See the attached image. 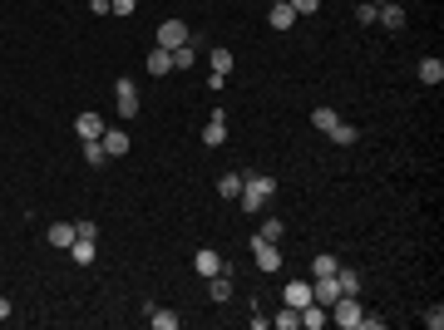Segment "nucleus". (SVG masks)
Here are the masks:
<instances>
[{"mask_svg": "<svg viewBox=\"0 0 444 330\" xmlns=\"http://www.w3.org/2000/svg\"><path fill=\"white\" fill-rule=\"evenodd\" d=\"M267 20H271V30H292V25H296V10L287 6V0H276V6H271V15H267Z\"/></svg>", "mask_w": 444, "mask_h": 330, "instance_id": "9d476101", "label": "nucleus"}, {"mask_svg": "<svg viewBox=\"0 0 444 330\" xmlns=\"http://www.w3.org/2000/svg\"><path fill=\"white\" fill-rule=\"evenodd\" d=\"M326 311H331V320H336L341 330H360V315H365L356 296H336V301H331Z\"/></svg>", "mask_w": 444, "mask_h": 330, "instance_id": "f03ea898", "label": "nucleus"}, {"mask_svg": "<svg viewBox=\"0 0 444 330\" xmlns=\"http://www.w3.org/2000/svg\"><path fill=\"white\" fill-rule=\"evenodd\" d=\"M74 237H84V242H94V237H99V222H79V227H74Z\"/></svg>", "mask_w": 444, "mask_h": 330, "instance_id": "473e14b6", "label": "nucleus"}, {"mask_svg": "<svg viewBox=\"0 0 444 330\" xmlns=\"http://www.w3.org/2000/svg\"><path fill=\"white\" fill-rule=\"evenodd\" d=\"M99 143H104V153H109V158H124V153H129V133H124V129H104V138H99Z\"/></svg>", "mask_w": 444, "mask_h": 330, "instance_id": "423d86ee", "label": "nucleus"}, {"mask_svg": "<svg viewBox=\"0 0 444 330\" xmlns=\"http://www.w3.org/2000/svg\"><path fill=\"white\" fill-rule=\"evenodd\" d=\"M336 266H341L336 256H331V251H321V256L311 261V277H336Z\"/></svg>", "mask_w": 444, "mask_h": 330, "instance_id": "6ab92c4d", "label": "nucleus"}, {"mask_svg": "<svg viewBox=\"0 0 444 330\" xmlns=\"http://www.w3.org/2000/svg\"><path fill=\"white\" fill-rule=\"evenodd\" d=\"M375 10H380V6H375V0H365V6L356 10V20H360V25H375Z\"/></svg>", "mask_w": 444, "mask_h": 330, "instance_id": "c756f323", "label": "nucleus"}, {"mask_svg": "<svg viewBox=\"0 0 444 330\" xmlns=\"http://www.w3.org/2000/svg\"><path fill=\"white\" fill-rule=\"evenodd\" d=\"M193 271H198V277H217V271H222V256H217V251H207V247H203V251H198V256H193Z\"/></svg>", "mask_w": 444, "mask_h": 330, "instance_id": "1a4fd4ad", "label": "nucleus"}, {"mask_svg": "<svg viewBox=\"0 0 444 330\" xmlns=\"http://www.w3.org/2000/svg\"><path fill=\"white\" fill-rule=\"evenodd\" d=\"M375 20H385L390 30H400V25H405V10H400V6H380V10H375Z\"/></svg>", "mask_w": 444, "mask_h": 330, "instance_id": "5701e85b", "label": "nucleus"}, {"mask_svg": "<svg viewBox=\"0 0 444 330\" xmlns=\"http://www.w3.org/2000/svg\"><path fill=\"white\" fill-rule=\"evenodd\" d=\"M360 133H356V124H336V129H331V143H341V148H351Z\"/></svg>", "mask_w": 444, "mask_h": 330, "instance_id": "b1692460", "label": "nucleus"}, {"mask_svg": "<svg viewBox=\"0 0 444 330\" xmlns=\"http://www.w3.org/2000/svg\"><path fill=\"white\" fill-rule=\"evenodd\" d=\"M222 138H228V114H212V119L203 124V143H207V148H217Z\"/></svg>", "mask_w": 444, "mask_h": 330, "instance_id": "0eeeda50", "label": "nucleus"}, {"mask_svg": "<svg viewBox=\"0 0 444 330\" xmlns=\"http://www.w3.org/2000/svg\"><path fill=\"white\" fill-rule=\"evenodd\" d=\"M178 44H188V25L183 20H163L158 25V49H178Z\"/></svg>", "mask_w": 444, "mask_h": 330, "instance_id": "20e7f679", "label": "nucleus"}, {"mask_svg": "<svg viewBox=\"0 0 444 330\" xmlns=\"http://www.w3.org/2000/svg\"><path fill=\"white\" fill-rule=\"evenodd\" d=\"M207 65H212V74L228 79V74H232V49H212V54H207Z\"/></svg>", "mask_w": 444, "mask_h": 330, "instance_id": "f3484780", "label": "nucleus"}, {"mask_svg": "<svg viewBox=\"0 0 444 330\" xmlns=\"http://www.w3.org/2000/svg\"><path fill=\"white\" fill-rule=\"evenodd\" d=\"M336 286H341V296H356V291H360V277H356V271H346V266H336Z\"/></svg>", "mask_w": 444, "mask_h": 330, "instance_id": "a211bd4d", "label": "nucleus"}, {"mask_svg": "<svg viewBox=\"0 0 444 330\" xmlns=\"http://www.w3.org/2000/svg\"><path fill=\"white\" fill-rule=\"evenodd\" d=\"M420 79H425V84H444V60L425 54V60H420Z\"/></svg>", "mask_w": 444, "mask_h": 330, "instance_id": "4468645a", "label": "nucleus"}, {"mask_svg": "<svg viewBox=\"0 0 444 330\" xmlns=\"http://www.w3.org/2000/svg\"><path fill=\"white\" fill-rule=\"evenodd\" d=\"M0 320H10V301L6 296H0Z\"/></svg>", "mask_w": 444, "mask_h": 330, "instance_id": "72a5a7b5", "label": "nucleus"}, {"mask_svg": "<svg viewBox=\"0 0 444 330\" xmlns=\"http://www.w3.org/2000/svg\"><path fill=\"white\" fill-rule=\"evenodd\" d=\"M70 256H74V266H89V261H94V242H84V237H74V247H70Z\"/></svg>", "mask_w": 444, "mask_h": 330, "instance_id": "412c9836", "label": "nucleus"}, {"mask_svg": "<svg viewBox=\"0 0 444 330\" xmlns=\"http://www.w3.org/2000/svg\"><path fill=\"white\" fill-rule=\"evenodd\" d=\"M252 251H257V271H282V251H276V242H262V237H252Z\"/></svg>", "mask_w": 444, "mask_h": 330, "instance_id": "7ed1b4c3", "label": "nucleus"}, {"mask_svg": "<svg viewBox=\"0 0 444 330\" xmlns=\"http://www.w3.org/2000/svg\"><path fill=\"white\" fill-rule=\"evenodd\" d=\"M287 306H296V311L311 306V281H292V286H287Z\"/></svg>", "mask_w": 444, "mask_h": 330, "instance_id": "dca6fc26", "label": "nucleus"}, {"mask_svg": "<svg viewBox=\"0 0 444 330\" xmlns=\"http://www.w3.org/2000/svg\"><path fill=\"white\" fill-rule=\"evenodd\" d=\"M74 129H79V138H104V129H109V124H104L99 114H79V119H74Z\"/></svg>", "mask_w": 444, "mask_h": 330, "instance_id": "9b49d317", "label": "nucleus"}, {"mask_svg": "<svg viewBox=\"0 0 444 330\" xmlns=\"http://www.w3.org/2000/svg\"><path fill=\"white\" fill-rule=\"evenodd\" d=\"M143 315H148V325H153V330H178V315H173V311H158V306H143Z\"/></svg>", "mask_w": 444, "mask_h": 330, "instance_id": "ddd939ff", "label": "nucleus"}, {"mask_svg": "<svg viewBox=\"0 0 444 330\" xmlns=\"http://www.w3.org/2000/svg\"><path fill=\"white\" fill-rule=\"evenodd\" d=\"M271 192H276V178H267V173H252V178H242V207H247V212H262Z\"/></svg>", "mask_w": 444, "mask_h": 330, "instance_id": "f257e3e1", "label": "nucleus"}, {"mask_svg": "<svg viewBox=\"0 0 444 330\" xmlns=\"http://www.w3.org/2000/svg\"><path fill=\"white\" fill-rule=\"evenodd\" d=\"M114 99H119V119H134L138 114V89H134V79H119L114 84Z\"/></svg>", "mask_w": 444, "mask_h": 330, "instance_id": "39448f33", "label": "nucleus"}, {"mask_svg": "<svg viewBox=\"0 0 444 330\" xmlns=\"http://www.w3.org/2000/svg\"><path fill=\"white\" fill-rule=\"evenodd\" d=\"M49 247H65V251H70V247H74V222H54V227H49Z\"/></svg>", "mask_w": 444, "mask_h": 330, "instance_id": "2eb2a0df", "label": "nucleus"}, {"mask_svg": "<svg viewBox=\"0 0 444 330\" xmlns=\"http://www.w3.org/2000/svg\"><path fill=\"white\" fill-rule=\"evenodd\" d=\"M217 192H222V197H242V178H237V173H222V178H217Z\"/></svg>", "mask_w": 444, "mask_h": 330, "instance_id": "4be33fe9", "label": "nucleus"}, {"mask_svg": "<svg viewBox=\"0 0 444 330\" xmlns=\"http://www.w3.org/2000/svg\"><path fill=\"white\" fill-rule=\"evenodd\" d=\"M425 325L439 330V325H444V306H429V311H425Z\"/></svg>", "mask_w": 444, "mask_h": 330, "instance_id": "7c9ffc66", "label": "nucleus"}, {"mask_svg": "<svg viewBox=\"0 0 444 330\" xmlns=\"http://www.w3.org/2000/svg\"><path fill=\"white\" fill-rule=\"evenodd\" d=\"M84 163H94V168H99V163H109V153H104L99 138H84Z\"/></svg>", "mask_w": 444, "mask_h": 330, "instance_id": "393cba45", "label": "nucleus"}, {"mask_svg": "<svg viewBox=\"0 0 444 330\" xmlns=\"http://www.w3.org/2000/svg\"><path fill=\"white\" fill-rule=\"evenodd\" d=\"M173 69H193V49H188V44L173 49Z\"/></svg>", "mask_w": 444, "mask_h": 330, "instance_id": "bb28decb", "label": "nucleus"}, {"mask_svg": "<svg viewBox=\"0 0 444 330\" xmlns=\"http://www.w3.org/2000/svg\"><path fill=\"white\" fill-rule=\"evenodd\" d=\"M287 6H292L296 15H316V6H321V0H287Z\"/></svg>", "mask_w": 444, "mask_h": 330, "instance_id": "2f4dec72", "label": "nucleus"}, {"mask_svg": "<svg viewBox=\"0 0 444 330\" xmlns=\"http://www.w3.org/2000/svg\"><path fill=\"white\" fill-rule=\"evenodd\" d=\"M148 74H153V79L173 74V49H158V44H153V54H148Z\"/></svg>", "mask_w": 444, "mask_h": 330, "instance_id": "6e6552de", "label": "nucleus"}, {"mask_svg": "<svg viewBox=\"0 0 444 330\" xmlns=\"http://www.w3.org/2000/svg\"><path fill=\"white\" fill-rule=\"evenodd\" d=\"M257 237H262V242H276V237H282V222H276V217H271V222H262Z\"/></svg>", "mask_w": 444, "mask_h": 330, "instance_id": "c85d7f7f", "label": "nucleus"}, {"mask_svg": "<svg viewBox=\"0 0 444 330\" xmlns=\"http://www.w3.org/2000/svg\"><path fill=\"white\" fill-rule=\"evenodd\" d=\"M296 325H301V311H296V306L276 311V330H296Z\"/></svg>", "mask_w": 444, "mask_h": 330, "instance_id": "a878e982", "label": "nucleus"}, {"mask_svg": "<svg viewBox=\"0 0 444 330\" xmlns=\"http://www.w3.org/2000/svg\"><path fill=\"white\" fill-rule=\"evenodd\" d=\"M326 320H331V311H326L321 301H311V306H301V325H306V330H321Z\"/></svg>", "mask_w": 444, "mask_h": 330, "instance_id": "f8f14e48", "label": "nucleus"}, {"mask_svg": "<svg viewBox=\"0 0 444 330\" xmlns=\"http://www.w3.org/2000/svg\"><path fill=\"white\" fill-rule=\"evenodd\" d=\"M271 6H276V0H271Z\"/></svg>", "mask_w": 444, "mask_h": 330, "instance_id": "f704fd0d", "label": "nucleus"}, {"mask_svg": "<svg viewBox=\"0 0 444 330\" xmlns=\"http://www.w3.org/2000/svg\"><path fill=\"white\" fill-rule=\"evenodd\" d=\"M311 124H316L321 133H331V129L341 124V114H336V108H316V114H311Z\"/></svg>", "mask_w": 444, "mask_h": 330, "instance_id": "aec40b11", "label": "nucleus"}, {"mask_svg": "<svg viewBox=\"0 0 444 330\" xmlns=\"http://www.w3.org/2000/svg\"><path fill=\"white\" fill-rule=\"evenodd\" d=\"M138 0H109V15H134Z\"/></svg>", "mask_w": 444, "mask_h": 330, "instance_id": "cd10ccee", "label": "nucleus"}]
</instances>
